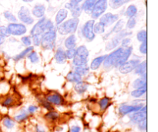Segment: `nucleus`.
<instances>
[{
  "instance_id": "obj_34",
  "label": "nucleus",
  "mask_w": 158,
  "mask_h": 132,
  "mask_svg": "<svg viewBox=\"0 0 158 132\" xmlns=\"http://www.w3.org/2000/svg\"><path fill=\"white\" fill-rule=\"evenodd\" d=\"M2 124L6 128L12 129L15 127V122L13 119H12L9 117H6L2 121Z\"/></svg>"
},
{
  "instance_id": "obj_33",
  "label": "nucleus",
  "mask_w": 158,
  "mask_h": 132,
  "mask_svg": "<svg viewBox=\"0 0 158 132\" xmlns=\"http://www.w3.org/2000/svg\"><path fill=\"white\" fill-rule=\"evenodd\" d=\"M137 13V9L134 5H131L127 9L126 12H125V15L128 18H133L135 16Z\"/></svg>"
},
{
  "instance_id": "obj_51",
  "label": "nucleus",
  "mask_w": 158,
  "mask_h": 132,
  "mask_svg": "<svg viewBox=\"0 0 158 132\" xmlns=\"http://www.w3.org/2000/svg\"><path fill=\"white\" fill-rule=\"evenodd\" d=\"M37 110H38V107H37V106L30 105L29 106V107H28L27 111L29 114H34L35 112L37 111Z\"/></svg>"
},
{
  "instance_id": "obj_14",
  "label": "nucleus",
  "mask_w": 158,
  "mask_h": 132,
  "mask_svg": "<svg viewBox=\"0 0 158 132\" xmlns=\"http://www.w3.org/2000/svg\"><path fill=\"white\" fill-rule=\"evenodd\" d=\"M140 64V60L138 59H132L127 61L124 64L120 65L119 67V71L122 74H128L130 72H133L136 68L138 64Z\"/></svg>"
},
{
  "instance_id": "obj_2",
  "label": "nucleus",
  "mask_w": 158,
  "mask_h": 132,
  "mask_svg": "<svg viewBox=\"0 0 158 132\" xmlns=\"http://www.w3.org/2000/svg\"><path fill=\"white\" fill-rule=\"evenodd\" d=\"M56 29L46 32L40 38V45L46 50H52L56 47Z\"/></svg>"
},
{
  "instance_id": "obj_49",
  "label": "nucleus",
  "mask_w": 158,
  "mask_h": 132,
  "mask_svg": "<svg viewBox=\"0 0 158 132\" xmlns=\"http://www.w3.org/2000/svg\"><path fill=\"white\" fill-rule=\"evenodd\" d=\"M139 51L143 55H147V41L141 43L140 48H139Z\"/></svg>"
},
{
  "instance_id": "obj_27",
  "label": "nucleus",
  "mask_w": 158,
  "mask_h": 132,
  "mask_svg": "<svg viewBox=\"0 0 158 132\" xmlns=\"http://www.w3.org/2000/svg\"><path fill=\"white\" fill-rule=\"evenodd\" d=\"M89 72V67L87 65H83V66H76L74 68V72L78 74L80 76H85L87 75Z\"/></svg>"
},
{
  "instance_id": "obj_36",
  "label": "nucleus",
  "mask_w": 158,
  "mask_h": 132,
  "mask_svg": "<svg viewBox=\"0 0 158 132\" xmlns=\"http://www.w3.org/2000/svg\"><path fill=\"white\" fill-rule=\"evenodd\" d=\"M94 34H103L105 32V26L101 22L95 23L94 25Z\"/></svg>"
},
{
  "instance_id": "obj_11",
  "label": "nucleus",
  "mask_w": 158,
  "mask_h": 132,
  "mask_svg": "<svg viewBox=\"0 0 158 132\" xmlns=\"http://www.w3.org/2000/svg\"><path fill=\"white\" fill-rule=\"evenodd\" d=\"M46 17H43L38 21V22L33 26L30 32L31 36H40L41 37L43 34L46 32V29H45V23H46Z\"/></svg>"
},
{
  "instance_id": "obj_38",
  "label": "nucleus",
  "mask_w": 158,
  "mask_h": 132,
  "mask_svg": "<svg viewBox=\"0 0 158 132\" xmlns=\"http://www.w3.org/2000/svg\"><path fill=\"white\" fill-rule=\"evenodd\" d=\"M28 58L29 59V61H31L32 63L35 64V63H38L40 61V58H39L38 55L34 51H32L31 52H29L28 54Z\"/></svg>"
},
{
  "instance_id": "obj_46",
  "label": "nucleus",
  "mask_w": 158,
  "mask_h": 132,
  "mask_svg": "<svg viewBox=\"0 0 158 132\" xmlns=\"http://www.w3.org/2000/svg\"><path fill=\"white\" fill-rule=\"evenodd\" d=\"M131 38L126 37V38H123V39L121 40V47L123 48V49H126V48L129 47V45L131 44Z\"/></svg>"
},
{
  "instance_id": "obj_44",
  "label": "nucleus",
  "mask_w": 158,
  "mask_h": 132,
  "mask_svg": "<svg viewBox=\"0 0 158 132\" xmlns=\"http://www.w3.org/2000/svg\"><path fill=\"white\" fill-rule=\"evenodd\" d=\"M14 100L12 97H8L5 99V101L2 102V106L4 107H11L13 104Z\"/></svg>"
},
{
  "instance_id": "obj_12",
  "label": "nucleus",
  "mask_w": 158,
  "mask_h": 132,
  "mask_svg": "<svg viewBox=\"0 0 158 132\" xmlns=\"http://www.w3.org/2000/svg\"><path fill=\"white\" fill-rule=\"evenodd\" d=\"M143 104H139L135 105H127V104H122L119 107V113L122 116H125L129 114L134 113V112L139 111L142 107H143Z\"/></svg>"
},
{
  "instance_id": "obj_25",
  "label": "nucleus",
  "mask_w": 158,
  "mask_h": 132,
  "mask_svg": "<svg viewBox=\"0 0 158 132\" xmlns=\"http://www.w3.org/2000/svg\"><path fill=\"white\" fill-rule=\"evenodd\" d=\"M29 114L28 113L27 111L23 109V110H21V111L19 112V114H18V115H15V116L14 117V120H15V121H17V122L22 123L23 122V121H26V120L29 118Z\"/></svg>"
},
{
  "instance_id": "obj_40",
  "label": "nucleus",
  "mask_w": 158,
  "mask_h": 132,
  "mask_svg": "<svg viewBox=\"0 0 158 132\" xmlns=\"http://www.w3.org/2000/svg\"><path fill=\"white\" fill-rule=\"evenodd\" d=\"M137 38L139 41L140 42H143V41H147V31L146 30H141L138 32L137 35Z\"/></svg>"
},
{
  "instance_id": "obj_52",
  "label": "nucleus",
  "mask_w": 158,
  "mask_h": 132,
  "mask_svg": "<svg viewBox=\"0 0 158 132\" xmlns=\"http://www.w3.org/2000/svg\"><path fill=\"white\" fill-rule=\"evenodd\" d=\"M69 132H81V128L78 125H73L70 127Z\"/></svg>"
},
{
  "instance_id": "obj_55",
  "label": "nucleus",
  "mask_w": 158,
  "mask_h": 132,
  "mask_svg": "<svg viewBox=\"0 0 158 132\" xmlns=\"http://www.w3.org/2000/svg\"><path fill=\"white\" fill-rule=\"evenodd\" d=\"M82 1H83V0H70L69 2H70L72 5H73V6H76V5L80 4Z\"/></svg>"
},
{
  "instance_id": "obj_53",
  "label": "nucleus",
  "mask_w": 158,
  "mask_h": 132,
  "mask_svg": "<svg viewBox=\"0 0 158 132\" xmlns=\"http://www.w3.org/2000/svg\"><path fill=\"white\" fill-rule=\"evenodd\" d=\"M35 132H46V130H45V129L43 128V127H41L40 125L37 124V125L35 126Z\"/></svg>"
},
{
  "instance_id": "obj_3",
  "label": "nucleus",
  "mask_w": 158,
  "mask_h": 132,
  "mask_svg": "<svg viewBox=\"0 0 158 132\" xmlns=\"http://www.w3.org/2000/svg\"><path fill=\"white\" fill-rule=\"evenodd\" d=\"M89 51L85 45H80L76 49V55L73 58V63L75 66L86 65L88 63Z\"/></svg>"
},
{
  "instance_id": "obj_41",
  "label": "nucleus",
  "mask_w": 158,
  "mask_h": 132,
  "mask_svg": "<svg viewBox=\"0 0 158 132\" xmlns=\"http://www.w3.org/2000/svg\"><path fill=\"white\" fill-rule=\"evenodd\" d=\"M65 54L67 59H73L76 55V49H66V51H65Z\"/></svg>"
},
{
  "instance_id": "obj_31",
  "label": "nucleus",
  "mask_w": 158,
  "mask_h": 132,
  "mask_svg": "<svg viewBox=\"0 0 158 132\" xmlns=\"http://www.w3.org/2000/svg\"><path fill=\"white\" fill-rule=\"evenodd\" d=\"M32 51H33V47H32V46H29V47H27L26 49H25L23 52H20L19 55H15V57H13V60L15 61H19V60H21L22 58H24L26 55H27L28 54H29V52H32Z\"/></svg>"
},
{
  "instance_id": "obj_24",
  "label": "nucleus",
  "mask_w": 158,
  "mask_h": 132,
  "mask_svg": "<svg viewBox=\"0 0 158 132\" xmlns=\"http://www.w3.org/2000/svg\"><path fill=\"white\" fill-rule=\"evenodd\" d=\"M134 70H135L136 75H138L140 76L147 75V61H143L140 63Z\"/></svg>"
},
{
  "instance_id": "obj_42",
  "label": "nucleus",
  "mask_w": 158,
  "mask_h": 132,
  "mask_svg": "<svg viewBox=\"0 0 158 132\" xmlns=\"http://www.w3.org/2000/svg\"><path fill=\"white\" fill-rule=\"evenodd\" d=\"M136 24H137V21H136V18L134 17L133 18H130L129 20L127 21V29H132L135 27Z\"/></svg>"
},
{
  "instance_id": "obj_18",
  "label": "nucleus",
  "mask_w": 158,
  "mask_h": 132,
  "mask_svg": "<svg viewBox=\"0 0 158 132\" xmlns=\"http://www.w3.org/2000/svg\"><path fill=\"white\" fill-rule=\"evenodd\" d=\"M66 54H65V51L63 50L62 48H59L57 49L55 55V60L58 64H64L66 61Z\"/></svg>"
},
{
  "instance_id": "obj_8",
  "label": "nucleus",
  "mask_w": 158,
  "mask_h": 132,
  "mask_svg": "<svg viewBox=\"0 0 158 132\" xmlns=\"http://www.w3.org/2000/svg\"><path fill=\"white\" fill-rule=\"evenodd\" d=\"M7 29L9 35H15V36L24 35L27 31L25 25L21 24V23H10L8 25Z\"/></svg>"
},
{
  "instance_id": "obj_19",
  "label": "nucleus",
  "mask_w": 158,
  "mask_h": 132,
  "mask_svg": "<svg viewBox=\"0 0 158 132\" xmlns=\"http://www.w3.org/2000/svg\"><path fill=\"white\" fill-rule=\"evenodd\" d=\"M106 56H107V55H101V56L97 57V58H94V59L92 61V62H91L89 69H91V70H97V69H98L100 67L102 63L104 61L105 58H106Z\"/></svg>"
},
{
  "instance_id": "obj_47",
  "label": "nucleus",
  "mask_w": 158,
  "mask_h": 132,
  "mask_svg": "<svg viewBox=\"0 0 158 132\" xmlns=\"http://www.w3.org/2000/svg\"><path fill=\"white\" fill-rule=\"evenodd\" d=\"M0 35L4 36L5 38L9 37L10 35L9 33V31H8L7 27H6V26H0Z\"/></svg>"
},
{
  "instance_id": "obj_43",
  "label": "nucleus",
  "mask_w": 158,
  "mask_h": 132,
  "mask_svg": "<svg viewBox=\"0 0 158 132\" xmlns=\"http://www.w3.org/2000/svg\"><path fill=\"white\" fill-rule=\"evenodd\" d=\"M21 41L23 44L25 46H27V47L30 46L31 44H32V38H31L30 36H23L21 38Z\"/></svg>"
},
{
  "instance_id": "obj_56",
  "label": "nucleus",
  "mask_w": 158,
  "mask_h": 132,
  "mask_svg": "<svg viewBox=\"0 0 158 132\" xmlns=\"http://www.w3.org/2000/svg\"><path fill=\"white\" fill-rule=\"evenodd\" d=\"M5 41H6V38L4 36H2V35H0V45H2L5 42Z\"/></svg>"
},
{
  "instance_id": "obj_26",
  "label": "nucleus",
  "mask_w": 158,
  "mask_h": 132,
  "mask_svg": "<svg viewBox=\"0 0 158 132\" xmlns=\"http://www.w3.org/2000/svg\"><path fill=\"white\" fill-rule=\"evenodd\" d=\"M88 88V84L86 83L83 82V81H80V82L77 83L74 86V89L77 91V93H78L79 95H82L84 92L86 91Z\"/></svg>"
},
{
  "instance_id": "obj_10",
  "label": "nucleus",
  "mask_w": 158,
  "mask_h": 132,
  "mask_svg": "<svg viewBox=\"0 0 158 132\" xmlns=\"http://www.w3.org/2000/svg\"><path fill=\"white\" fill-rule=\"evenodd\" d=\"M18 18L20 21H23L25 24L32 25L34 22V19L31 16L29 9L26 7V6H22L20 8L19 11L18 12Z\"/></svg>"
},
{
  "instance_id": "obj_20",
  "label": "nucleus",
  "mask_w": 158,
  "mask_h": 132,
  "mask_svg": "<svg viewBox=\"0 0 158 132\" xmlns=\"http://www.w3.org/2000/svg\"><path fill=\"white\" fill-rule=\"evenodd\" d=\"M64 45L67 49H75L77 46V37L75 36V35L71 34L69 36H68L65 40Z\"/></svg>"
},
{
  "instance_id": "obj_39",
  "label": "nucleus",
  "mask_w": 158,
  "mask_h": 132,
  "mask_svg": "<svg viewBox=\"0 0 158 132\" xmlns=\"http://www.w3.org/2000/svg\"><path fill=\"white\" fill-rule=\"evenodd\" d=\"M3 15H4L5 18H6L8 21H10V22L15 23L17 21V18H15V15H14L12 12H9V11H6V12H4Z\"/></svg>"
},
{
  "instance_id": "obj_15",
  "label": "nucleus",
  "mask_w": 158,
  "mask_h": 132,
  "mask_svg": "<svg viewBox=\"0 0 158 132\" xmlns=\"http://www.w3.org/2000/svg\"><path fill=\"white\" fill-rule=\"evenodd\" d=\"M119 19V15L117 14H112L110 12L104 14L100 17V22H101L105 27L110 26Z\"/></svg>"
},
{
  "instance_id": "obj_23",
  "label": "nucleus",
  "mask_w": 158,
  "mask_h": 132,
  "mask_svg": "<svg viewBox=\"0 0 158 132\" xmlns=\"http://www.w3.org/2000/svg\"><path fill=\"white\" fill-rule=\"evenodd\" d=\"M147 85V75L140 76L133 82V87L135 89Z\"/></svg>"
},
{
  "instance_id": "obj_22",
  "label": "nucleus",
  "mask_w": 158,
  "mask_h": 132,
  "mask_svg": "<svg viewBox=\"0 0 158 132\" xmlns=\"http://www.w3.org/2000/svg\"><path fill=\"white\" fill-rule=\"evenodd\" d=\"M68 15V10L66 9H62L57 12L56 15V22L57 25L61 24L63 22L65 19L66 18Z\"/></svg>"
},
{
  "instance_id": "obj_45",
  "label": "nucleus",
  "mask_w": 158,
  "mask_h": 132,
  "mask_svg": "<svg viewBox=\"0 0 158 132\" xmlns=\"http://www.w3.org/2000/svg\"><path fill=\"white\" fill-rule=\"evenodd\" d=\"M138 126V129L142 132L147 131V119L143 120L141 122H140L139 124H137Z\"/></svg>"
},
{
  "instance_id": "obj_7",
  "label": "nucleus",
  "mask_w": 158,
  "mask_h": 132,
  "mask_svg": "<svg viewBox=\"0 0 158 132\" xmlns=\"http://www.w3.org/2000/svg\"><path fill=\"white\" fill-rule=\"evenodd\" d=\"M131 35H132V32H129V31L127 30H122L121 32L117 33V35L110 40V41H109V42L107 43L106 47V50L108 51L115 49L116 47L118 46V45L120 43V41H121L123 38H126L127 36Z\"/></svg>"
},
{
  "instance_id": "obj_48",
  "label": "nucleus",
  "mask_w": 158,
  "mask_h": 132,
  "mask_svg": "<svg viewBox=\"0 0 158 132\" xmlns=\"http://www.w3.org/2000/svg\"><path fill=\"white\" fill-rule=\"evenodd\" d=\"M41 104H42V105H43V107H45V108L47 109V110H49V111L54 110L53 107H52V104H50L49 102H48L46 100V101H42Z\"/></svg>"
},
{
  "instance_id": "obj_32",
  "label": "nucleus",
  "mask_w": 158,
  "mask_h": 132,
  "mask_svg": "<svg viewBox=\"0 0 158 132\" xmlns=\"http://www.w3.org/2000/svg\"><path fill=\"white\" fill-rule=\"evenodd\" d=\"M45 118L48 121L53 122V121H57L60 118V114L55 111H49L45 115Z\"/></svg>"
},
{
  "instance_id": "obj_58",
  "label": "nucleus",
  "mask_w": 158,
  "mask_h": 132,
  "mask_svg": "<svg viewBox=\"0 0 158 132\" xmlns=\"http://www.w3.org/2000/svg\"><path fill=\"white\" fill-rule=\"evenodd\" d=\"M46 2H49V0H46Z\"/></svg>"
},
{
  "instance_id": "obj_4",
  "label": "nucleus",
  "mask_w": 158,
  "mask_h": 132,
  "mask_svg": "<svg viewBox=\"0 0 158 132\" xmlns=\"http://www.w3.org/2000/svg\"><path fill=\"white\" fill-rule=\"evenodd\" d=\"M123 49H124L122 47L118 48V49H116L115 51H114L112 53L110 54L109 55L106 56L104 61H103V68H104L106 70H110V69H111L114 67V64H115V62L117 61V58H119L120 54L123 52Z\"/></svg>"
},
{
  "instance_id": "obj_29",
  "label": "nucleus",
  "mask_w": 158,
  "mask_h": 132,
  "mask_svg": "<svg viewBox=\"0 0 158 132\" xmlns=\"http://www.w3.org/2000/svg\"><path fill=\"white\" fill-rule=\"evenodd\" d=\"M147 92V85L143 86L142 87H139V88L134 89V91H132L131 93V96L134 97V98H140L143 95H144Z\"/></svg>"
},
{
  "instance_id": "obj_57",
  "label": "nucleus",
  "mask_w": 158,
  "mask_h": 132,
  "mask_svg": "<svg viewBox=\"0 0 158 132\" xmlns=\"http://www.w3.org/2000/svg\"><path fill=\"white\" fill-rule=\"evenodd\" d=\"M23 2H32L33 0H23Z\"/></svg>"
},
{
  "instance_id": "obj_6",
  "label": "nucleus",
  "mask_w": 158,
  "mask_h": 132,
  "mask_svg": "<svg viewBox=\"0 0 158 132\" xmlns=\"http://www.w3.org/2000/svg\"><path fill=\"white\" fill-rule=\"evenodd\" d=\"M94 24H95V20H89L83 25L81 29L82 35L88 41H92L95 38V34L94 32Z\"/></svg>"
},
{
  "instance_id": "obj_28",
  "label": "nucleus",
  "mask_w": 158,
  "mask_h": 132,
  "mask_svg": "<svg viewBox=\"0 0 158 132\" xmlns=\"http://www.w3.org/2000/svg\"><path fill=\"white\" fill-rule=\"evenodd\" d=\"M66 79L69 81H70V82L78 83L80 81H82V77L79 75L78 74L76 73V72H70L66 75Z\"/></svg>"
},
{
  "instance_id": "obj_21",
  "label": "nucleus",
  "mask_w": 158,
  "mask_h": 132,
  "mask_svg": "<svg viewBox=\"0 0 158 132\" xmlns=\"http://www.w3.org/2000/svg\"><path fill=\"white\" fill-rule=\"evenodd\" d=\"M97 1V0H85L83 4L81 6L82 9L84 10V12L86 13L91 14Z\"/></svg>"
},
{
  "instance_id": "obj_37",
  "label": "nucleus",
  "mask_w": 158,
  "mask_h": 132,
  "mask_svg": "<svg viewBox=\"0 0 158 132\" xmlns=\"http://www.w3.org/2000/svg\"><path fill=\"white\" fill-rule=\"evenodd\" d=\"M123 25H124V21H123V19L119 20V21L116 23V25H115V26L114 27V29H113L112 32H115V33H117V34L119 33V32H121V31L123 30Z\"/></svg>"
},
{
  "instance_id": "obj_9",
  "label": "nucleus",
  "mask_w": 158,
  "mask_h": 132,
  "mask_svg": "<svg viewBox=\"0 0 158 132\" xmlns=\"http://www.w3.org/2000/svg\"><path fill=\"white\" fill-rule=\"evenodd\" d=\"M130 121L133 124H137L143 120L147 119V105H144L139 111L134 112L130 115Z\"/></svg>"
},
{
  "instance_id": "obj_5",
  "label": "nucleus",
  "mask_w": 158,
  "mask_h": 132,
  "mask_svg": "<svg viewBox=\"0 0 158 132\" xmlns=\"http://www.w3.org/2000/svg\"><path fill=\"white\" fill-rule=\"evenodd\" d=\"M108 6L107 0H97L91 12V17L93 19H97L100 18L106 10Z\"/></svg>"
},
{
  "instance_id": "obj_30",
  "label": "nucleus",
  "mask_w": 158,
  "mask_h": 132,
  "mask_svg": "<svg viewBox=\"0 0 158 132\" xmlns=\"http://www.w3.org/2000/svg\"><path fill=\"white\" fill-rule=\"evenodd\" d=\"M69 10L71 11V15H72L73 18H79L80 16V15H81L83 9H82L81 6L79 4L76 5V6L73 5V6L71 7V9Z\"/></svg>"
},
{
  "instance_id": "obj_35",
  "label": "nucleus",
  "mask_w": 158,
  "mask_h": 132,
  "mask_svg": "<svg viewBox=\"0 0 158 132\" xmlns=\"http://www.w3.org/2000/svg\"><path fill=\"white\" fill-rule=\"evenodd\" d=\"M110 105V98L107 97H104L99 101V106L101 111H104Z\"/></svg>"
},
{
  "instance_id": "obj_50",
  "label": "nucleus",
  "mask_w": 158,
  "mask_h": 132,
  "mask_svg": "<svg viewBox=\"0 0 158 132\" xmlns=\"http://www.w3.org/2000/svg\"><path fill=\"white\" fill-rule=\"evenodd\" d=\"M40 38H41V37L36 36V35H35V36H32V42H33L34 45L35 46L40 45Z\"/></svg>"
},
{
  "instance_id": "obj_16",
  "label": "nucleus",
  "mask_w": 158,
  "mask_h": 132,
  "mask_svg": "<svg viewBox=\"0 0 158 132\" xmlns=\"http://www.w3.org/2000/svg\"><path fill=\"white\" fill-rule=\"evenodd\" d=\"M45 12H46V7L43 4H36L32 10V15L39 18L44 17Z\"/></svg>"
},
{
  "instance_id": "obj_13",
  "label": "nucleus",
  "mask_w": 158,
  "mask_h": 132,
  "mask_svg": "<svg viewBox=\"0 0 158 132\" xmlns=\"http://www.w3.org/2000/svg\"><path fill=\"white\" fill-rule=\"evenodd\" d=\"M132 52H133V46H129V47L123 49V52L120 54L119 58H117V61H116L115 64H114V67L119 68L120 65H122V64H124L125 62H127V61H128V59H129L130 57H131V55H132Z\"/></svg>"
},
{
  "instance_id": "obj_54",
  "label": "nucleus",
  "mask_w": 158,
  "mask_h": 132,
  "mask_svg": "<svg viewBox=\"0 0 158 132\" xmlns=\"http://www.w3.org/2000/svg\"><path fill=\"white\" fill-rule=\"evenodd\" d=\"M130 1H131V0H121V1H120V2H119L118 4H117V8L120 7V6H123V5L126 4L127 2H130Z\"/></svg>"
},
{
  "instance_id": "obj_17",
  "label": "nucleus",
  "mask_w": 158,
  "mask_h": 132,
  "mask_svg": "<svg viewBox=\"0 0 158 132\" xmlns=\"http://www.w3.org/2000/svg\"><path fill=\"white\" fill-rule=\"evenodd\" d=\"M46 101L50 104H56V105H61L63 104V98L59 94H52V95H48L46 97Z\"/></svg>"
},
{
  "instance_id": "obj_1",
  "label": "nucleus",
  "mask_w": 158,
  "mask_h": 132,
  "mask_svg": "<svg viewBox=\"0 0 158 132\" xmlns=\"http://www.w3.org/2000/svg\"><path fill=\"white\" fill-rule=\"evenodd\" d=\"M80 20L79 18H72L67 21L62 22L57 25V31L62 35H66L68 34H73L77 30Z\"/></svg>"
}]
</instances>
